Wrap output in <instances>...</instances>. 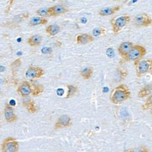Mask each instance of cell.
Returning a JSON list of instances; mask_svg holds the SVG:
<instances>
[{"label":"cell","mask_w":152,"mask_h":152,"mask_svg":"<svg viewBox=\"0 0 152 152\" xmlns=\"http://www.w3.org/2000/svg\"><path fill=\"white\" fill-rule=\"evenodd\" d=\"M93 74V69L91 67H86V68H83L80 71L81 76L85 80L90 79L92 77Z\"/></svg>","instance_id":"19"},{"label":"cell","mask_w":152,"mask_h":152,"mask_svg":"<svg viewBox=\"0 0 152 152\" xmlns=\"http://www.w3.org/2000/svg\"><path fill=\"white\" fill-rule=\"evenodd\" d=\"M1 151L2 152H18V142L12 137L4 139L1 144Z\"/></svg>","instance_id":"4"},{"label":"cell","mask_w":152,"mask_h":152,"mask_svg":"<svg viewBox=\"0 0 152 152\" xmlns=\"http://www.w3.org/2000/svg\"><path fill=\"white\" fill-rule=\"evenodd\" d=\"M121 7L119 6H113V7H108L101 9L98 12V15L101 17H108L112 15L117 13L121 9Z\"/></svg>","instance_id":"12"},{"label":"cell","mask_w":152,"mask_h":152,"mask_svg":"<svg viewBox=\"0 0 152 152\" xmlns=\"http://www.w3.org/2000/svg\"><path fill=\"white\" fill-rule=\"evenodd\" d=\"M132 23L136 27H148L151 24V18L145 13L137 15L133 20Z\"/></svg>","instance_id":"5"},{"label":"cell","mask_w":152,"mask_h":152,"mask_svg":"<svg viewBox=\"0 0 152 152\" xmlns=\"http://www.w3.org/2000/svg\"><path fill=\"white\" fill-rule=\"evenodd\" d=\"M107 31L106 29L102 27H97L93 29V36L99 37H102L105 35Z\"/></svg>","instance_id":"22"},{"label":"cell","mask_w":152,"mask_h":152,"mask_svg":"<svg viewBox=\"0 0 152 152\" xmlns=\"http://www.w3.org/2000/svg\"><path fill=\"white\" fill-rule=\"evenodd\" d=\"M44 91V87L42 85H36L32 89V93L34 96H38L42 94Z\"/></svg>","instance_id":"21"},{"label":"cell","mask_w":152,"mask_h":152,"mask_svg":"<svg viewBox=\"0 0 152 152\" xmlns=\"http://www.w3.org/2000/svg\"><path fill=\"white\" fill-rule=\"evenodd\" d=\"M48 23V20L46 18L42 17H33L29 21V26H37L46 25Z\"/></svg>","instance_id":"15"},{"label":"cell","mask_w":152,"mask_h":152,"mask_svg":"<svg viewBox=\"0 0 152 152\" xmlns=\"http://www.w3.org/2000/svg\"><path fill=\"white\" fill-rule=\"evenodd\" d=\"M72 125V119L70 116L66 115L60 116L56 122L54 128L56 129L69 127Z\"/></svg>","instance_id":"9"},{"label":"cell","mask_w":152,"mask_h":152,"mask_svg":"<svg viewBox=\"0 0 152 152\" xmlns=\"http://www.w3.org/2000/svg\"><path fill=\"white\" fill-rule=\"evenodd\" d=\"M113 1H122V0H113Z\"/></svg>","instance_id":"29"},{"label":"cell","mask_w":152,"mask_h":152,"mask_svg":"<svg viewBox=\"0 0 152 152\" xmlns=\"http://www.w3.org/2000/svg\"><path fill=\"white\" fill-rule=\"evenodd\" d=\"M94 40V37L86 33H83L79 34L77 37H76V43L79 45H84L88 43H90Z\"/></svg>","instance_id":"10"},{"label":"cell","mask_w":152,"mask_h":152,"mask_svg":"<svg viewBox=\"0 0 152 152\" xmlns=\"http://www.w3.org/2000/svg\"><path fill=\"white\" fill-rule=\"evenodd\" d=\"M4 67L1 66H0V71H1V72H3V71H4Z\"/></svg>","instance_id":"28"},{"label":"cell","mask_w":152,"mask_h":152,"mask_svg":"<svg viewBox=\"0 0 152 152\" xmlns=\"http://www.w3.org/2000/svg\"><path fill=\"white\" fill-rule=\"evenodd\" d=\"M152 60L151 59H146L138 61L137 63V74L142 75L145 73L151 71Z\"/></svg>","instance_id":"6"},{"label":"cell","mask_w":152,"mask_h":152,"mask_svg":"<svg viewBox=\"0 0 152 152\" xmlns=\"http://www.w3.org/2000/svg\"><path fill=\"white\" fill-rule=\"evenodd\" d=\"M17 92L22 97L28 96L32 93V87L28 82L24 81L18 88Z\"/></svg>","instance_id":"13"},{"label":"cell","mask_w":152,"mask_h":152,"mask_svg":"<svg viewBox=\"0 0 152 152\" xmlns=\"http://www.w3.org/2000/svg\"><path fill=\"white\" fill-rule=\"evenodd\" d=\"M44 70L40 67L30 66L26 72V77L31 79H39L43 75Z\"/></svg>","instance_id":"7"},{"label":"cell","mask_w":152,"mask_h":152,"mask_svg":"<svg viewBox=\"0 0 152 152\" xmlns=\"http://www.w3.org/2000/svg\"><path fill=\"white\" fill-rule=\"evenodd\" d=\"M42 42V37L40 35H35L31 37L28 39V44L32 47L40 46Z\"/></svg>","instance_id":"17"},{"label":"cell","mask_w":152,"mask_h":152,"mask_svg":"<svg viewBox=\"0 0 152 152\" xmlns=\"http://www.w3.org/2000/svg\"><path fill=\"white\" fill-rule=\"evenodd\" d=\"M146 49L141 45H133L128 54L126 55L124 59L127 61H139L146 54Z\"/></svg>","instance_id":"2"},{"label":"cell","mask_w":152,"mask_h":152,"mask_svg":"<svg viewBox=\"0 0 152 152\" xmlns=\"http://www.w3.org/2000/svg\"><path fill=\"white\" fill-rule=\"evenodd\" d=\"M124 152H150V150L145 146L141 145L139 147L126 150Z\"/></svg>","instance_id":"24"},{"label":"cell","mask_w":152,"mask_h":152,"mask_svg":"<svg viewBox=\"0 0 152 152\" xmlns=\"http://www.w3.org/2000/svg\"><path fill=\"white\" fill-rule=\"evenodd\" d=\"M60 28L58 25L57 24H50L48 27H46L45 29L46 33L49 36V37H55L57 34H58L60 32Z\"/></svg>","instance_id":"16"},{"label":"cell","mask_w":152,"mask_h":152,"mask_svg":"<svg viewBox=\"0 0 152 152\" xmlns=\"http://www.w3.org/2000/svg\"><path fill=\"white\" fill-rule=\"evenodd\" d=\"M151 96H150V97H148V98L147 99L146 102H145V104L142 105V109L143 110H147L151 105Z\"/></svg>","instance_id":"26"},{"label":"cell","mask_w":152,"mask_h":152,"mask_svg":"<svg viewBox=\"0 0 152 152\" xmlns=\"http://www.w3.org/2000/svg\"><path fill=\"white\" fill-rule=\"evenodd\" d=\"M133 45V43L131 42H124L121 43L118 48V52L123 58L128 54Z\"/></svg>","instance_id":"14"},{"label":"cell","mask_w":152,"mask_h":152,"mask_svg":"<svg viewBox=\"0 0 152 152\" xmlns=\"http://www.w3.org/2000/svg\"><path fill=\"white\" fill-rule=\"evenodd\" d=\"M24 105L26 106L28 111L30 113H35L39 111V108L35 104L34 101L32 99L28 100Z\"/></svg>","instance_id":"18"},{"label":"cell","mask_w":152,"mask_h":152,"mask_svg":"<svg viewBox=\"0 0 152 152\" xmlns=\"http://www.w3.org/2000/svg\"><path fill=\"white\" fill-rule=\"evenodd\" d=\"M132 21V17L128 15H124L117 17L111 21L112 29L115 35H118Z\"/></svg>","instance_id":"3"},{"label":"cell","mask_w":152,"mask_h":152,"mask_svg":"<svg viewBox=\"0 0 152 152\" xmlns=\"http://www.w3.org/2000/svg\"><path fill=\"white\" fill-rule=\"evenodd\" d=\"M131 96V91L126 85H121L114 88L110 94V100L114 104H121L129 99Z\"/></svg>","instance_id":"1"},{"label":"cell","mask_w":152,"mask_h":152,"mask_svg":"<svg viewBox=\"0 0 152 152\" xmlns=\"http://www.w3.org/2000/svg\"><path fill=\"white\" fill-rule=\"evenodd\" d=\"M36 14L39 15V17L46 18L49 17V7H43L38 9L36 11Z\"/></svg>","instance_id":"23"},{"label":"cell","mask_w":152,"mask_h":152,"mask_svg":"<svg viewBox=\"0 0 152 152\" xmlns=\"http://www.w3.org/2000/svg\"><path fill=\"white\" fill-rule=\"evenodd\" d=\"M152 86L151 84H148L142 88V90L139 92L137 96L140 98H143L150 95L151 93Z\"/></svg>","instance_id":"20"},{"label":"cell","mask_w":152,"mask_h":152,"mask_svg":"<svg viewBox=\"0 0 152 152\" xmlns=\"http://www.w3.org/2000/svg\"><path fill=\"white\" fill-rule=\"evenodd\" d=\"M42 53H44V54H50V53L52 52V49H51V48H47V47H45V48H44L43 49H42Z\"/></svg>","instance_id":"27"},{"label":"cell","mask_w":152,"mask_h":152,"mask_svg":"<svg viewBox=\"0 0 152 152\" xmlns=\"http://www.w3.org/2000/svg\"><path fill=\"white\" fill-rule=\"evenodd\" d=\"M4 117L6 119V121L8 123H14L15 122L17 119V116L15 115L13 109H12V107L9 105L8 104L6 105L4 108Z\"/></svg>","instance_id":"11"},{"label":"cell","mask_w":152,"mask_h":152,"mask_svg":"<svg viewBox=\"0 0 152 152\" xmlns=\"http://www.w3.org/2000/svg\"><path fill=\"white\" fill-rule=\"evenodd\" d=\"M69 12V9L63 5H56L49 7V13L50 17H58L62 15H64Z\"/></svg>","instance_id":"8"},{"label":"cell","mask_w":152,"mask_h":152,"mask_svg":"<svg viewBox=\"0 0 152 152\" xmlns=\"http://www.w3.org/2000/svg\"><path fill=\"white\" fill-rule=\"evenodd\" d=\"M68 93L66 95V98H70L77 92V88L74 85L68 86Z\"/></svg>","instance_id":"25"}]
</instances>
